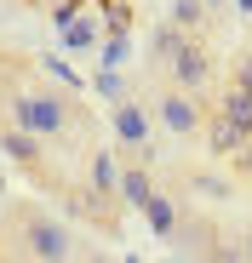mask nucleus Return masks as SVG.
Segmentation results:
<instances>
[{
	"label": "nucleus",
	"instance_id": "f257e3e1",
	"mask_svg": "<svg viewBox=\"0 0 252 263\" xmlns=\"http://www.w3.org/2000/svg\"><path fill=\"white\" fill-rule=\"evenodd\" d=\"M0 74H6V120H17L34 138H46L52 149L58 143H80V149L92 143V109L69 92H58L29 58L0 52Z\"/></svg>",
	"mask_w": 252,
	"mask_h": 263
},
{
	"label": "nucleus",
	"instance_id": "f03ea898",
	"mask_svg": "<svg viewBox=\"0 0 252 263\" xmlns=\"http://www.w3.org/2000/svg\"><path fill=\"white\" fill-rule=\"evenodd\" d=\"M0 252L6 257H29V263H63V257H75V240H69V229L58 217L40 212L34 200H12L6 223H0Z\"/></svg>",
	"mask_w": 252,
	"mask_h": 263
},
{
	"label": "nucleus",
	"instance_id": "7ed1b4c3",
	"mask_svg": "<svg viewBox=\"0 0 252 263\" xmlns=\"http://www.w3.org/2000/svg\"><path fill=\"white\" fill-rule=\"evenodd\" d=\"M149 115L166 138H201V120H206V98L189 92V86H172V80H155L149 86Z\"/></svg>",
	"mask_w": 252,
	"mask_h": 263
},
{
	"label": "nucleus",
	"instance_id": "20e7f679",
	"mask_svg": "<svg viewBox=\"0 0 252 263\" xmlns=\"http://www.w3.org/2000/svg\"><path fill=\"white\" fill-rule=\"evenodd\" d=\"M109 132H115V149L120 155H138V160H155L160 166V155H155V115H149V98H132V92H120L115 103H109Z\"/></svg>",
	"mask_w": 252,
	"mask_h": 263
},
{
	"label": "nucleus",
	"instance_id": "39448f33",
	"mask_svg": "<svg viewBox=\"0 0 252 263\" xmlns=\"http://www.w3.org/2000/svg\"><path fill=\"white\" fill-rule=\"evenodd\" d=\"M172 240L184 257H235V240L212 223V217H206L201 206H189V195H184V206H178V223H172Z\"/></svg>",
	"mask_w": 252,
	"mask_h": 263
},
{
	"label": "nucleus",
	"instance_id": "423d86ee",
	"mask_svg": "<svg viewBox=\"0 0 252 263\" xmlns=\"http://www.w3.org/2000/svg\"><path fill=\"white\" fill-rule=\"evenodd\" d=\"M160 80H172V86H189V92H201V98H206V92L218 86V63H212V52H206L195 34H184L178 46L160 58Z\"/></svg>",
	"mask_w": 252,
	"mask_h": 263
},
{
	"label": "nucleus",
	"instance_id": "0eeeda50",
	"mask_svg": "<svg viewBox=\"0 0 252 263\" xmlns=\"http://www.w3.org/2000/svg\"><path fill=\"white\" fill-rule=\"evenodd\" d=\"M46 149H52L46 138H34V132H23L17 120H0V155H6V160H12L17 172H29L34 183H46V189H52L58 178H52V166H46Z\"/></svg>",
	"mask_w": 252,
	"mask_h": 263
},
{
	"label": "nucleus",
	"instance_id": "6e6552de",
	"mask_svg": "<svg viewBox=\"0 0 252 263\" xmlns=\"http://www.w3.org/2000/svg\"><path fill=\"white\" fill-rule=\"evenodd\" d=\"M201 138H206V149H212L218 160H235V155L246 149V138H252V120H241V115H229V109H206Z\"/></svg>",
	"mask_w": 252,
	"mask_h": 263
},
{
	"label": "nucleus",
	"instance_id": "1a4fd4ad",
	"mask_svg": "<svg viewBox=\"0 0 252 263\" xmlns=\"http://www.w3.org/2000/svg\"><path fill=\"white\" fill-rule=\"evenodd\" d=\"M166 23H178L184 34H195L206 23V0H172V17H166Z\"/></svg>",
	"mask_w": 252,
	"mask_h": 263
},
{
	"label": "nucleus",
	"instance_id": "9d476101",
	"mask_svg": "<svg viewBox=\"0 0 252 263\" xmlns=\"http://www.w3.org/2000/svg\"><path fill=\"white\" fill-rule=\"evenodd\" d=\"M103 17H109L115 34H126V23H132V6H126V0H103Z\"/></svg>",
	"mask_w": 252,
	"mask_h": 263
},
{
	"label": "nucleus",
	"instance_id": "9b49d317",
	"mask_svg": "<svg viewBox=\"0 0 252 263\" xmlns=\"http://www.w3.org/2000/svg\"><path fill=\"white\" fill-rule=\"evenodd\" d=\"M235 257H246V263H252V229H246V235L235 240Z\"/></svg>",
	"mask_w": 252,
	"mask_h": 263
},
{
	"label": "nucleus",
	"instance_id": "f8f14e48",
	"mask_svg": "<svg viewBox=\"0 0 252 263\" xmlns=\"http://www.w3.org/2000/svg\"><path fill=\"white\" fill-rule=\"evenodd\" d=\"M235 12H241V17H252V0H235Z\"/></svg>",
	"mask_w": 252,
	"mask_h": 263
},
{
	"label": "nucleus",
	"instance_id": "ddd939ff",
	"mask_svg": "<svg viewBox=\"0 0 252 263\" xmlns=\"http://www.w3.org/2000/svg\"><path fill=\"white\" fill-rule=\"evenodd\" d=\"M0 109H6V74H0ZM0 120H6V115H0Z\"/></svg>",
	"mask_w": 252,
	"mask_h": 263
},
{
	"label": "nucleus",
	"instance_id": "4468645a",
	"mask_svg": "<svg viewBox=\"0 0 252 263\" xmlns=\"http://www.w3.org/2000/svg\"><path fill=\"white\" fill-rule=\"evenodd\" d=\"M46 6H52V12H58V6H75V0H46Z\"/></svg>",
	"mask_w": 252,
	"mask_h": 263
}]
</instances>
